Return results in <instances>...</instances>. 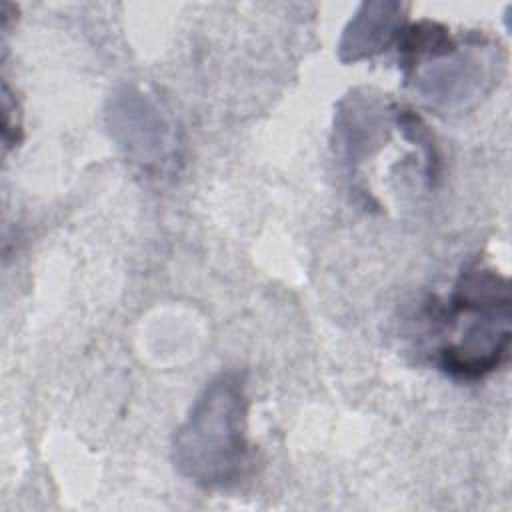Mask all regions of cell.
Instances as JSON below:
<instances>
[{"instance_id": "cell-1", "label": "cell", "mask_w": 512, "mask_h": 512, "mask_svg": "<svg viewBox=\"0 0 512 512\" xmlns=\"http://www.w3.org/2000/svg\"><path fill=\"white\" fill-rule=\"evenodd\" d=\"M248 394L238 370L216 374L172 440L176 470L202 488H228L248 464Z\"/></svg>"}, {"instance_id": "cell-2", "label": "cell", "mask_w": 512, "mask_h": 512, "mask_svg": "<svg viewBox=\"0 0 512 512\" xmlns=\"http://www.w3.org/2000/svg\"><path fill=\"white\" fill-rule=\"evenodd\" d=\"M448 304L446 320L454 338L438 352L442 370L460 380H478L498 370L508 360L512 336L508 278L482 262H470L460 272Z\"/></svg>"}, {"instance_id": "cell-3", "label": "cell", "mask_w": 512, "mask_h": 512, "mask_svg": "<svg viewBox=\"0 0 512 512\" xmlns=\"http://www.w3.org/2000/svg\"><path fill=\"white\" fill-rule=\"evenodd\" d=\"M498 56L486 42H472L466 48L456 42L452 50L416 66L408 80L434 106H458L484 94L494 78Z\"/></svg>"}, {"instance_id": "cell-4", "label": "cell", "mask_w": 512, "mask_h": 512, "mask_svg": "<svg viewBox=\"0 0 512 512\" xmlns=\"http://www.w3.org/2000/svg\"><path fill=\"white\" fill-rule=\"evenodd\" d=\"M110 130L124 152L140 164L158 162L168 148V126L160 110L144 94L124 90L108 112Z\"/></svg>"}, {"instance_id": "cell-5", "label": "cell", "mask_w": 512, "mask_h": 512, "mask_svg": "<svg viewBox=\"0 0 512 512\" xmlns=\"http://www.w3.org/2000/svg\"><path fill=\"white\" fill-rule=\"evenodd\" d=\"M386 102L368 92L350 94L340 102L334 122L336 150L350 166L370 156L386 138L390 114Z\"/></svg>"}, {"instance_id": "cell-6", "label": "cell", "mask_w": 512, "mask_h": 512, "mask_svg": "<svg viewBox=\"0 0 512 512\" xmlns=\"http://www.w3.org/2000/svg\"><path fill=\"white\" fill-rule=\"evenodd\" d=\"M406 6L402 2H364L346 24L338 42L342 62H360L388 50L404 30Z\"/></svg>"}]
</instances>
